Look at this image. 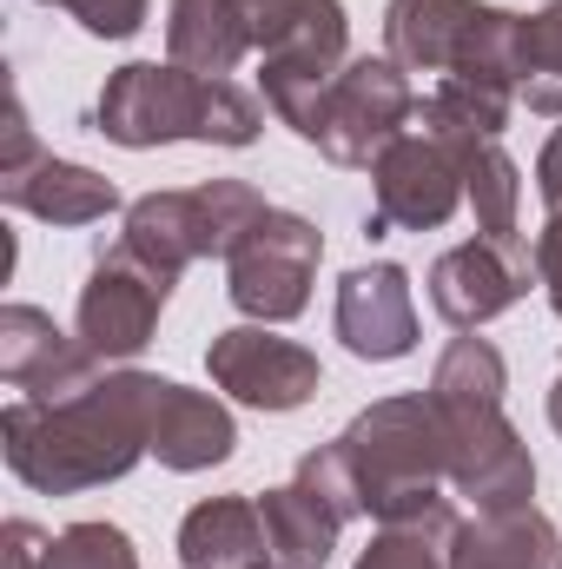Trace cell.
<instances>
[{
    "mask_svg": "<svg viewBox=\"0 0 562 569\" xmlns=\"http://www.w3.org/2000/svg\"><path fill=\"white\" fill-rule=\"evenodd\" d=\"M0 557H7V569H47V557H53V537H47L40 523L13 517V523L0 530Z\"/></svg>",
    "mask_w": 562,
    "mask_h": 569,
    "instance_id": "obj_31",
    "label": "cell"
},
{
    "mask_svg": "<svg viewBox=\"0 0 562 569\" xmlns=\"http://www.w3.org/2000/svg\"><path fill=\"white\" fill-rule=\"evenodd\" d=\"M550 430H556V437H562V378H556V385H550Z\"/></svg>",
    "mask_w": 562,
    "mask_h": 569,
    "instance_id": "obj_34",
    "label": "cell"
},
{
    "mask_svg": "<svg viewBox=\"0 0 562 569\" xmlns=\"http://www.w3.org/2000/svg\"><path fill=\"white\" fill-rule=\"evenodd\" d=\"M536 199H543L550 212H562V127L543 140V152H536Z\"/></svg>",
    "mask_w": 562,
    "mask_h": 569,
    "instance_id": "obj_33",
    "label": "cell"
},
{
    "mask_svg": "<svg viewBox=\"0 0 562 569\" xmlns=\"http://www.w3.org/2000/svg\"><path fill=\"white\" fill-rule=\"evenodd\" d=\"M265 133V107L239 87V80H212V100H205V133H199V146H252Z\"/></svg>",
    "mask_w": 562,
    "mask_h": 569,
    "instance_id": "obj_29",
    "label": "cell"
},
{
    "mask_svg": "<svg viewBox=\"0 0 562 569\" xmlns=\"http://www.w3.org/2000/svg\"><path fill=\"white\" fill-rule=\"evenodd\" d=\"M252 53L245 0H165V60L199 80H232Z\"/></svg>",
    "mask_w": 562,
    "mask_h": 569,
    "instance_id": "obj_17",
    "label": "cell"
},
{
    "mask_svg": "<svg viewBox=\"0 0 562 569\" xmlns=\"http://www.w3.org/2000/svg\"><path fill=\"white\" fill-rule=\"evenodd\" d=\"M205 371H212V385L232 398V405H245V411H298V405H311L318 398V351H304L298 338H279L272 325H232V331H219L212 345H205Z\"/></svg>",
    "mask_w": 562,
    "mask_h": 569,
    "instance_id": "obj_10",
    "label": "cell"
},
{
    "mask_svg": "<svg viewBox=\"0 0 562 569\" xmlns=\"http://www.w3.org/2000/svg\"><path fill=\"white\" fill-rule=\"evenodd\" d=\"M120 246L127 252H140L145 266H159V272H185V266H199L205 259V226H199V199H192V186L185 192H145L127 206V226H120Z\"/></svg>",
    "mask_w": 562,
    "mask_h": 569,
    "instance_id": "obj_21",
    "label": "cell"
},
{
    "mask_svg": "<svg viewBox=\"0 0 562 569\" xmlns=\"http://www.w3.org/2000/svg\"><path fill=\"white\" fill-rule=\"evenodd\" d=\"M463 159H470V146L423 133L411 120V133L391 140L384 159L371 166V219H364V232L384 239V232H436V226H450L456 206H463Z\"/></svg>",
    "mask_w": 562,
    "mask_h": 569,
    "instance_id": "obj_6",
    "label": "cell"
},
{
    "mask_svg": "<svg viewBox=\"0 0 562 569\" xmlns=\"http://www.w3.org/2000/svg\"><path fill=\"white\" fill-rule=\"evenodd\" d=\"M100 371L107 365L80 338H67L40 305H0V378L20 398H67Z\"/></svg>",
    "mask_w": 562,
    "mask_h": 569,
    "instance_id": "obj_13",
    "label": "cell"
},
{
    "mask_svg": "<svg viewBox=\"0 0 562 569\" xmlns=\"http://www.w3.org/2000/svg\"><path fill=\"white\" fill-rule=\"evenodd\" d=\"M192 199H199V226H205V259H232L239 239L272 212L252 179H205V186H192Z\"/></svg>",
    "mask_w": 562,
    "mask_h": 569,
    "instance_id": "obj_25",
    "label": "cell"
},
{
    "mask_svg": "<svg viewBox=\"0 0 562 569\" xmlns=\"http://www.w3.org/2000/svg\"><path fill=\"white\" fill-rule=\"evenodd\" d=\"M0 199L13 212L40 219V226H100V219L127 212L120 206V186L107 172H93L80 159H53V152H40L20 172H0Z\"/></svg>",
    "mask_w": 562,
    "mask_h": 569,
    "instance_id": "obj_16",
    "label": "cell"
},
{
    "mask_svg": "<svg viewBox=\"0 0 562 569\" xmlns=\"http://www.w3.org/2000/svg\"><path fill=\"white\" fill-rule=\"evenodd\" d=\"M338 338L351 358L364 365H398L418 351V298H411V272L378 259L338 279V311H331Z\"/></svg>",
    "mask_w": 562,
    "mask_h": 569,
    "instance_id": "obj_12",
    "label": "cell"
},
{
    "mask_svg": "<svg viewBox=\"0 0 562 569\" xmlns=\"http://www.w3.org/2000/svg\"><path fill=\"white\" fill-rule=\"evenodd\" d=\"M291 477H298L311 497H324L344 523H351V517H364V490H358V470H351V457H344V443H338V437H331V443H318V450H304Z\"/></svg>",
    "mask_w": 562,
    "mask_h": 569,
    "instance_id": "obj_28",
    "label": "cell"
},
{
    "mask_svg": "<svg viewBox=\"0 0 562 569\" xmlns=\"http://www.w3.org/2000/svg\"><path fill=\"white\" fill-rule=\"evenodd\" d=\"M259 517H265V537H272V569H324L338 537H344V517L324 497H311L298 477L259 497Z\"/></svg>",
    "mask_w": 562,
    "mask_h": 569,
    "instance_id": "obj_20",
    "label": "cell"
},
{
    "mask_svg": "<svg viewBox=\"0 0 562 569\" xmlns=\"http://www.w3.org/2000/svg\"><path fill=\"white\" fill-rule=\"evenodd\" d=\"M510 113H516V87H496V80H436L418 100L423 133H443V140H456V146L503 140Z\"/></svg>",
    "mask_w": 562,
    "mask_h": 569,
    "instance_id": "obj_22",
    "label": "cell"
},
{
    "mask_svg": "<svg viewBox=\"0 0 562 569\" xmlns=\"http://www.w3.org/2000/svg\"><path fill=\"white\" fill-rule=\"evenodd\" d=\"M423 284H430V305H436L443 325L483 331L490 318H503L510 305L530 298V284H536V252H530V239H523V246L463 239V246H450V252L430 266Z\"/></svg>",
    "mask_w": 562,
    "mask_h": 569,
    "instance_id": "obj_11",
    "label": "cell"
},
{
    "mask_svg": "<svg viewBox=\"0 0 562 569\" xmlns=\"http://www.w3.org/2000/svg\"><path fill=\"white\" fill-rule=\"evenodd\" d=\"M536 284H543V298H550V311L562 318V212L543 219V232H536Z\"/></svg>",
    "mask_w": 562,
    "mask_h": 569,
    "instance_id": "obj_32",
    "label": "cell"
},
{
    "mask_svg": "<svg viewBox=\"0 0 562 569\" xmlns=\"http://www.w3.org/2000/svg\"><path fill=\"white\" fill-rule=\"evenodd\" d=\"M205 100H212V80H199V73H185L172 60H127L100 87L93 133H107L127 152L199 140L205 133Z\"/></svg>",
    "mask_w": 562,
    "mask_h": 569,
    "instance_id": "obj_8",
    "label": "cell"
},
{
    "mask_svg": "<svg viewBox=\"0 0 562 569\" xmlns=\"http://www.w3.org/2000/svg\"><path fill=\"white\" fill-rule=\"evenodd\" d=\"M172 272L145 266L140 252H127L120 239L93 259V272L80 284V311H73V338L100 358V365H133L152 331H159V311L172 298Z\"/></svg>",
    "mask_w": 562,
    "mask_h": 569,
    "instance_id": "obj_9",
    "label": "cell"
},
{
    "mask_svg": "<svg viewBox=\"0 0 562 569\" xmlns=\"http://www.w3.org/2000/svg\"><path fill=\"white\" fill-rule=\"evenodd\" d=\"M556 569H562V563H556Z\"/></svg>",
    "mask_w": 562,
    "mask_h": 569,
    "instance_id": "obj_35",
    "label": "cell"
},
{
    "mask_svg": "<svg viewBox=\"0 0 562 569\" xmlns=\"http://www.w3.org/2000/svg\"><path fill=\"white\" fill-rule=\"evenodd\" d=\"M384 53L404 73L436 80H496L516 87L530 73V20L483 0H391L384 7Z\"/></svg>",
    "mask_w": 562,
    "mask_h": 569,
    "instance_id": "obj_3",
    "label": "cell"
},
{
    "mask_svg": "<svg viewBox=\"0 0 562 569\" xmlns=\"http://www.w3.org/2000/svg\"><path fill=\"white\" fill-rule=\"evenodd\" d=\"M40 7H60L93 40H133L145 27V13H152V0H40Z\"/></svg>",
    "mask_w": 562,
    "mask_h": 569,
    "instance_id": "obj_30",
    "label": "cell"
},
{
    "mask_svg": "<svg viewBox=\"0 0 562 569\" xmlns=\"http://www.w3.org/2000/svg\"><path fill=\"white\" fill-rule=\"evenodd\" d=\"M411 120H418L411 73L391 53H351L338 67V80L324 87L318 127L304 146H318L331 166H378L384 146L411 133Z\"/></svg>",
    "mask_w": 562,
    "mask_h": 569,
    "instance_id": "obj_5",
    "label": "cell"
},
{
    "mask_svg": "<svg viewBox=\"0 0 562 569\" xmlns=\"http://www.w3.org/2000/svg\"><path fill=\"white\" fill-rule=\"evenodd\" d=\"M562 563V530L536 510H476L456 543H450V569H556Z\"/></svg>",
    "mask_w": 562,
    "mask_h": 569,
    "instance_id": "obj_19",
    "label": "cell"
},
{
    "mask_svg": "<svg viewBox=\"0 0 562 569\" xmlns=\"http://www.w3.org/2000/svg\"><path fill=\"white\" fill-rule=\"evenodd\" d=\"M145 418H152V457H159L165 470H179V477L212 470V463H225V457L239 450V425H232V411H225L212 391L152 378Z\"/></svg>",
    "mask_w": 562,
    "mask_h": 569,
    "instance_id": "obj_14",
    "label": "cell"
},
{
    "mask_svg": "<svg viewBox=\"0 0 562 569\" xmlns=\"http://www.w3.org/2000/svg\"><path fill=\"white\" fill-rule=\"evenodd\" d=\"M252 20V53L279 67L338 73L351 60V20L344 0H245Z\"/></svg>",
    "mask_w": 562,
    "mask_h": 569,
    "instance_id": "obj_15",
    "label": "cell"
},
{
    "mask_svg": "<svg viewBox=\"0 0 562 569\" xmlns=\"http://www.w3.org/2000/svg\"><path fill=\"white\" fill-rule=\"evenodd\" d=\"M318 259H324V232H318L304 212L272 206V212L239 239V252L225 259V298H232L252 325H291V318L311 305Z\"/></svg>",
    "mask_w": 562,
    "mask_h": 569,
    "instance_id": "obj_7",
    "label": "cell"
},
{
    "mask_svg": "<svg viewBox=\"0 0 562 569\" xmlns=\"http://www.w3.org/2000/svg\"><path fill=\"white\" fill-rule=\"evenodd\" d=\"M510 365L490 338H450L436 371H430V405L443 418V450H450V490L470 497L476 510H516L536 497V457L523 430L503 411Z\"/></svg>",
    "mask_w": 562,
    "mask_h": 569,
    "instance_id": "obj_2",
    "label": "cell"
},
{
    "mask_svg": "<svg viewBox=\"0 0 562 569\" xmlns=\"http://www.w3.org/2000/svg\"><path fill=\"white\" fill-rule=\"evenodd\" d=\"M523 107L562 120V0L530 13V73H523Z\"/></svg>",
    "mask_w": 562,
    "mask_h": 569,
    "instance_id": "obj_26",
    "label": "cell"
},
{
    "mask_svg": "<svg viewBox=\"0 0 562 569\" xmlns=\"http://www.w3.org/2000/svg\"><path fill=\"white\" fill-rule=\"evenodd\" d=\"M152 371L107 365L93 385L67 398H13L0 411L7 470L40 497H80L120 483L140 457H152Z\"/></svg>",
    "mask_w": 562,
    "mask_h": 569,
    "instance_id": "obj_1",
    "label": "cell"
},
{
    "mask_svg": "<svg viewBox=\"0 0 562 569\" xmlns=\"http://www.w3.org/2000/svg\"><path fill=\"white\" fill-rule=\"evenodd\" d=\"M47 569H140V550H133V537L120 530V523H67L60 537H53V557Z\"/></svg>",
    "mask_w": 562,
    "mask_h": 569,
    "instance_id": "obj_27",
    "label": "cell"
},
{
    "mask_svg": "<svg viewBox=\"0 0 562 569\" xmlns=\"http://www.w3.org/2000/svg\"><path fill=\"white\" fill-rule=\"evenodd\" d=\"M179 569H272L259 497H205L179 523Z\"/></svg>",
    "mask_w": 562,
    "mask_h": 569,
    "instance_id": "obj_18",
    "label": "cell"
},
{
    "mask_svg": "<svg viewBox=\"0 0 562 569\" xmlns=\"http://www.w3.org/2000/svg\"><path fill=\"white\" fill-rule=\"evenodd\" d=\"M456 530H463V517L443 497V503H430V510L404 517V523H378V537L358 550L351 569H450Z\"/></svg>",
    "mask_w": 562,
    "mask_h": 569,
    "instance_id": "obj_24",
    "label": "cell"
},
{
    "mask_svg": "<svg viewBox=\"0 0 562 569\" xmlns=\"http://www.w3.org/2000/svg\"><path fill=\"white\" fill-rule=\"evenodd\" d=\"M358 490H364V517L378 523H404L430 503H443L450 483V450H443V418L430 405V391H398L378 398L371 411H358L338 430Z\"/></svg>",
    "mask_w": 562,
    "mask_h": 569,
    "instance_id": "obj_4",
    "label": "cell"
},
{
    "mask_svg": "<svg viewBox=\"0 0 562 569\" xmlns=\"http://www.w3.org/2000/svg\"><path fill=\"white\" fill-rule=\"evenodd\" d=\"M463 206L476 219V239H503V246H523V166L503 152V140H483L470 146L463 159Z\"/></svg>",
    "mask_w": 562,
    "mask_h": 569,
    "instance_id": "obj_23",
    "label": "cell"
}]
</instances>
